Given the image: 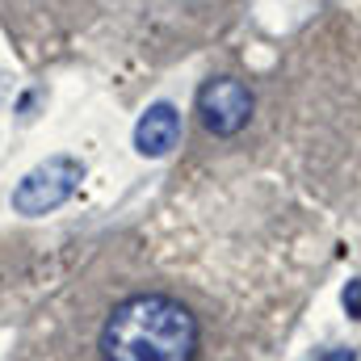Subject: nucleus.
Segmentation results:
<instances>
[{"label": "nucleus", "mask_w": 361, "mask_h": 361, "mask_svg": "<svg viewBox=\"0 0 361 361\" xmlns=\"http://www.w3.org/2000/svg\"><path fill=\"white\" fill-rule=\"evenodd\" d=\"M97 353L101 361H197L202 328L180 298L143 290L105 315Z\"/></svg>", "instance_id": "nucleus-1"}, {"label": "nucleus", "mask_w": 361, "mask_h": 361, "mask_svg": "<svg viewBox=\"0 0 361 361\" xmlns=\"http://www.w3.org/2000/svg\"><path fill=\"white\" fill-rule=\"evenodd\" d=\"M85 180V164L72 160V156H47L42 164H34L25 177L13 185L8 193V206L13 214H25V219H42L51 210H59Z\"/></svg>", "instance_id": "nucleus-2"}, {"label": "nucleus", "mask_w": 361, "mask_h": 361, "mask_svg": "<svg viewBox=\"0 0 361 361\" xmlns=\"http://www.w3.org/2000/svg\"><path fill=\"white\" fill-rule=\"evenodd\" d=\"M252 118V89L235 76H214L197 89V122L214 139H231Z\"/></svg>", "instance_id": "nucleus-3"}, {"label": "nucleus", "mask_w": 361, "mask_h": 361, "mask_svg": "<svg viewBox=\"0 0 361 361\" xmlns=\"http://www.w3.org/2000/svg\"><path fill=\"white\" fill-rule=\"evenodd\" d=\"M180 143V109L173 101H156L135 122V152L143 160H164Z\"/></svg>", "instance_id": "nucleus-4"}, {"label": "nucleus", "mask_w": 361, "mask_h": 361, "mask_svg": "<svg viewBox=\"0 0 361 361\" xmlns=\"http://www.w3.org/2000/svg\"><path fill=\"white\" fill-rule=\"evenodd\" d=\"M341 298H345V311H349V319H361V281H349Z\"/></svg>", "instance_id": "nucleus-5"}, {"label": "nucleus", "mask_w": 361, "mask_h": 361, "mask_svg": "<svg viewBox=\"0 0 361 361\" xmlns=\"http://www.w3.org/2000/svg\"><path fill=\"white\" fill-rule=\"evenodd\" d=\"M315 361H357V353L353 349H328V353H319Z\"/></svg>", "instance_id": "nucleus-6"}]
</instances>
